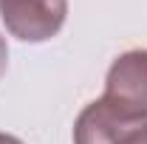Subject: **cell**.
<instances>
[{
	"mask_svg": "<svg viewBox=\"0 0 147 144\" xmlns=\"http://www.w3.org/2000/svg\"><path fill=\"white\" fill-rule=\"evenodd\" d=\"M68 17V0H0L6 31L23 42H45L59 34Z\"/></svg>",
	"mask_w": 147,
	"mask_h": 144,
	"instance_id": "2",
	"label": "cell"
},
{
	"mask_svg": "<svg viewBox=\"0 0 147 144\" xmlns=\"http://www.w3.org/2000/svg\"><path fill=\"white\" fill-rule=\"evenodd\" d=\"M119 144H147V122H142V124L130 127L127 133L119 139Z\"/></svg>",
	"mask_w": 147,
	"mask_h": 144,
	"instance_id": "4",
	"label": "cell"
},
{
	"mask_svg": "<svg viewBox=\"0 0 147 144\" xmlns=\"http://www.w3.org/2000/svg\"><path fill=\"white\" fill-rule=\"evenodd\" d=\"M102 99L122 119L147 122V48H136L113 59Z\"/></svg>",
	"mask_w": 147,
	"mask_h": 144,
	"instance_id": "1",
	"label": "cell"
},
{
	"mask_svg": "<svg viewBox=\"0 0 147 144\" xmlns=\"http://www.w3.org/2000/svg\"><path fill=\"white\" fill-rule=\"evenodd\" d=\"M142 122H127L105 99H96L76 116L74 122V144H119V139L130 127Z\"/></svg>",
	"mask_w": 147,
	"mask_h": 144,
	"instance_id": "3",
	"label": "cell"
},
{
	"mask_svg": "<svg viewBox=\"0 0 147 144\" xmlns=\"http://www.w3.org/2000/svg\"><path fill=\"white\" fill-rule=\"evenodd\" d=\"M0 144H23L17 136H9V133H0Z\"/></svg>",
	"mask_w": 147,
	"mask_h": 144,
	"instance_id": "6",
	"label": "cell"
},
{
	"mask_svg": "<svg viewBox=\"0 0 147 144\" xmlns=\"http://www.w3.org/2000/svg\"><path fill=\"white\" fill-rule=\"evenodd\" d=\"M6 68H9V45H6V40L0 37V76L6 73Z\"/></svg>",
	"mask_w": 147,
	"mask_h": 144,
	"instance_id": "5",
	"label": "cell"
}]
</instances>
